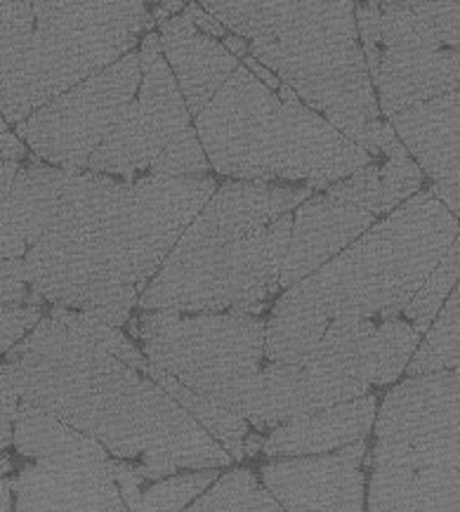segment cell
<instances>
[{"label":"cell","instance_id":"obj_1","mask_svg":"<svg viewBox=\"0 0 460 512\" xmlns=\"http://www.w3.org/2000/svg\"><path fill=\"white\" fill-rule=\"evenodd\" d=\"M215 189L213 175L121 180L64 168L43 232L22 258L36 298L128 324L144 286Z\"/></svg>","mask_w":460,"mask_h":512},{"label":"cell","instance_id":"obj_2","mask_svg":"<svg viewBox=\"0 0 460 512\" xmlns=\"http://www.w3.org/2000/svg\"><path fill=\"white\" fill-rule=\"evenodd\" d=\"M0 378L19 397L135 461L147 482L234 458L147 371L92 338L83 310L52 307L3 354Z\"/></svg>","mask_w":460,"mask_h":512},{"label":"cell","instance_id":"obj_3","mask_svg":"<svg viewBox=\"0 0 460 512\" xmlns=\"http://www.w3.org/2000/svg\"><path fill=\"white\" fill-rule=\"evenodd\" d=\"M317 189L229 180L218 185L149 284L137 307L260 314L279 288L293 208Z\"/></svg>","mask_w":460,"mask_h":512},{"label":"cell","instance_id":"obj_4","mask_svg":"<svg viewBox=\"0 0 460 512\" xmlns=\"http://www.w3.org/2000/svg\"><path fill=\"white\" fill-rule=\"evenodd\" d=\"M246 43L248 55L376 156L390 123L361 52L354 0H196Z\"/></svg>","mask_w":460,"mask_h":512},{"label":"cell","instance_id":"obj_5","mask_svg":"<svg viewBox=\"0 0 460 512\" xmlns=\"http://www.w3.org/2000/svg\"><path fill=\"white\" fill-rule=\"evenodd\" d=\"M192 123L210 170L227 180L319 192L373 161L319 111L284 100L241 62Z\"/></svg>","mask_w":460,"mask_h":512},{"label":"cell","instance_id":"obj_6","mask_svg":"<svg viewBox=\"0 0 460 512\" xmlns=\"http://www.w3.org/2000/svg\"><path fill=\"white\" fill-rule=\"evenodd\" d=\"M151 0H0V114L12 128L135 50Z\"/></svg>","mask_w":460,"mask_h":512},{"label":"cell","instance_id":"obj_7","mask_svg":"<svg viewBox=\"0 0 460 512\" xmlns=\"http://www.w3.org/2000/svg\"><path fill=\"white\" fill-rule=\"evenodd\" d=\"M458 239V218L423 187L383 215L335 258L284 288L272 310L399 317Z\"/></svg>","mask_w":460,"mask_h":512},{"label":"cell","instance_id":"obj_8","mask_svg":"<svg viewBox=\"0 0 460 512\" xmlns=\"http://www.w3.org/2000/svg\"><path fill=\"white\" fill-rule=\"evenodd\" d=\"M128 324L151 364L262 432L265 319L239 310H147Z\"/></svg>","mask_w":460,"mask_h":512},{"label":"cell","instance_id":"obj_9","mask_svg":"<svg viewBox=\"0 0 460 512\" xmlns=\"http://www.w3.org/2000/svg\"><path fill=\"white\" fill-rule=\"evenodd\" d=\"M142 83L126 116L90 156L88 170L135 180L144 175H210L192 114L151 29L137 45Z\"/></svg>","mask_w":460,"mask_h":512},{"label":"cell","instance_id":"obj_10","mask_svg":"<svg viewBox=\"0 0 460 512\" xmlns=\"http://www.w3.org/2000/svg\"><path fill=\"white\" fill-rule=\"evenodd\" d=\"M140 83L142 59L135 48L45 102L12 130L31 159L36 156L57 168L88 170L90 156L126 116Z\"/></svg>","mask_w":460,"mask_h":512},{"label":"cell","instance_id":"obj_11","mask_svg":"<svg viewBox=\"0 0 460 512\" xmlns=\"http://www.w3.org/2000/svg\"><path fill=\"white\" fill-rule=\"evenodd\" d=\"M364 59L383 118L460 85L458 48L446 45L423 19L399 5L380 3L378 43Z\"/></svg>","mask_w":460,"mask_h":512},{"label":"cell","instance_id":"obj_12","mask_svg":"<svg viewBox=\"0 0 460 512\" xmlns=\"http://www.w3.org/2000/svg\"><path fill=\"white\" fill-rule=\"evenodd\" d=\"M458 390V369L402 380L376 411L378 442L406 446L435 465L458 463Z\"/></svg>","mask_w":460,"mask_h":512},{"label":"cell","instance_id":"obj_13","mask_svg":"<svg viewBox=\"0 0 460 512\" xmlns=\"http://www.w3.org/2000/svg\"><path fill=\"white\" fill-rule=\"evenodd\" d=\"M420 336L406 319L343 314L328 321L324 336L300 364H312L368 385H390L402 376Z\"/></svg>","mask_w":460,"mask_h":512},{"label":"cell","instance_id":"obj_14","mask_svg":"<svg viewBox=\"0 0 460 512\" xmlns=\"http://www.w3.org/2000/svg\"><path fill=\"white\" fill-rule=\"evenodd\" d=\"M366 439L335 454L279 458L262 465V484L284 510H350L366 508L364 479Z\"/></svg>","mask_w":460,"mask_h":512},{"label":"cell","instance_id":"obj_15","mask_svg":"<svg viewBox=\"0 0 460 512\" xmlns=\"http://www.w3.org/2000/svg\"><path fill=\"white\" fill-rule=\"evenodd\" d=\"M15 510H128L111 458H38L15 477Z\"/></svg>","mask_w":460,"mask_h":512},{"label":"cell","instance_id":"obj_16","mask_svg":"<svg viewBox=\"0 0 460 512\" xmlns=\"http://www.w3.org/2000/svg\"><path fill=\"white\" fill-rule=\"evenodd\" d=\"M460 95L453 93L432 97L413 107L387 116L394 135L404 144L411 159L430 180L432 194L458 218V116Z\"/></svg>","mask_w":460,"mask_h":512},{"label":"cell","instance_id":"obj_17","mask_svg":"<svg viewBox=\"0 0 460 512\" xmlns=\"http://www.w3.org/2000/svg\"><path fill=\"white\" fill-rule=\"evenodd\" d=\"M376 220L378 215H373L371 210L338 199L324 189L321 194L314 192L307 196L293 208L291 239L279 277L281 291L298 284L314 269L335 258Z\"/></svg>","mask_w":460,"mask_h":512},{"label":"cell","instance_id":"obj_18","mask_svg":"<svg viewBox=\"0 0 460 512\" xmlns=\"http://www.w3.org/2000/svg\"><path fill=\"white\" fill-rule=\"evenodd\" d=\"M368 390L371 385L364 380L319 366L267 361L262 364V432L274 430L291 418L310 416L333 404L364 397Z\"/></svg>","mask_w":460,"mask_h":512},{"label":"cell","instance_id":"obj_19","mask_svg":"<svg viewBox=\"0 0 460 512\" xmlns=\"http://www.w3.org/2000/svg\"><path fill=\"white\" fill-rule=\"evenodd\" d=\"M159 41L192 118L206 107L239 64L218 38L203 34L184 12L159 22Z\"/></svg>","mask_w":460,"mask_h":512},{"label":"cell","instance_id":"obj_20","mask_svg":"<svg viewBox=\"0 0 460 512\" xmlns=\"http://www.w3.org/2000/svg\"><path fill=\"white\" fill-rule=\"evenodd\" d=\"M376 411L378 397L368 392L364 397L333 404L328 409L310 413V416L291 418L269 430V437H265L260 451L269 458L338 451L371 435Z\"/></svg>","mask_w":460,"mask_h":512},{"label":"cell","instance_id":"obj_21","mask_svg":"<svg viewBox=\"0 0 460 512\" xmlns=\"http://www.w3.org/2000/svg\"><path fill=\"white\" fill-rule=\"evenodd\" d=\"M423 187V170L411 159V154L406 152V147L399 142V137L394 135L390 126L385 133L383 149L373 156V161L357 168L343 180L328 185L324 192L350 201L364 210H371L373 215L383 218Z\"/></svg>","mask_w":460,"mask_h":512},{"label":"cell","instance_id":"obj_22","mask_svg":"<svg viewBox=\"0 0 460 512\" xmlns=\"http://www.w3.org/2000/svg\"><path fill=\"white\" fill-rule=\"evenodd\" d=\"M366 508L371 512H458V465H427V468L373 465Z\"/></svg>","mask_w":460,"mask_h":512},{"label":"cell","instance_id":"obj_23","mask_svg":"<svg viewBox=\"0 0 460 512\" xmlns=\"http://www.w3.org/2000/svg\"><path fill=\"white\" fill-rule=\"evenodd\" d=\"M17 454L24 458H111L102 442L71 428L41 406L19 402L12 435Z\"/></svg>","mask_w":460,"mask_h":512},{"label":"cell","instance_id":"obj_24","mask_svg":"<svg viewBox=\"0 0 460 512\" xmlns=\"http://www.w3.org/2000/svg\"><path fill=\"white\" fill-rule=\"evenodd\" d=\"M147 373L196 420V423L201 425L203 430L208 432L210 437L215 439V442L222 446V449L227 451L229 456L234 458V461H243V458H246V454H243V439L251 432V425H248L246 420L236 416L234 411L225 409L222 404L213 402V399L189 390L187 385H182L180 380L173 378L166 371H161L159 366H154L151 361L147 366Z\"/></svg>","mask_w":460,"mask_h":512},{"label":"cell","instance_id":"obj_25","mask_svg":"<svg viewBox=\"0 0 460 512\" xmlns=\"http://www.w3.org/2000/svg\"><path fill=\"white\" fill-rule=\"evenodd\" d=\"M460 293L458 286L444 300L442 310L437 312L435 321L423 333L425 343L416 347L411 354L404 373L409 376H425V373H439L458 369L460 364Z\"/></svg>","mask_w":460,"mask_h":512},{"label":"cell","instance_id":"obj_26","mask_svg":"<svg viewBox=\"0 0 460 512\" xmlns=\"http://www.w3.org/2000/svg\"><path fill=\"white\" fill-rule=\"evenodd\" d=\"M326 326L328 319L319 314L272 310L265 321V361L300 364L324 336Z\"/></svg>","mask_w":460,"mask_h":512},{"label":"cell","instance_id":"obj_27","mask_svg":"<svg viewBox=\"0 0 460 512\" xmlns=\"http://www.w3.org/2000/svg\"><path fill=\"white\" fill-rule=\"evenodd\" d=\"M189 510H265L279 512L284 510L279 501L269 494L265 484L255 477L253 470L234 468L218 475L210 487L189 505Z\"/></svg>","mask_w":460,"mask_h":512},{"label":"cell","instance_id":"obj_28","mask_svg":"<svg viewBox=\"0 0 460 512\" xmlns=\"http://www.w3.org/2000/svg\"><path fill=\"white\" fill-rule=\"evenodd\" d=\"M458 255L460 239L453 241L449 251L442 255V260H439L437 267L430 272V277L423 281V286L418 288L416 295L409 300V305L402 310L406 321L416 328L418 336H423L427 328H430V324L437 317V312L442 310L444 300L449 298V293L458 286Z\"/></svg>","mask_w":460,"mask_h":512},{"label":"cell","instance_id":"obj_29","mask_svg":"<svg viewBox=\"0 0 460 512\" xmlns=\"http://www.w3.org/2000/svg\"><path fill=\"white\" fill-rule=\"evenodd\" d=\"M220 468L189 470L184 475L154 479L133 503V510H184L218 479Z\"/></svg>","mask_w":460,"mask_h":512},{"label":"cell","instance_id":"obj_30","mask_svg":"<svg viewBox=\"0 0 460 512\" xmlns=\"http://www.w3.org/2000/svg\"><path fill=\"white\" fill-rule=\"evenodd\" d=\"M380 3L399 5V8L413 12V15L423 19L432 31H437V36L442 38L446 45L458 48L460 43L458 0H380Z\"/></svg>","mask_w":460,"mask_h":512},{"label":"cell","instance_id":"obj_31","mask_svg":"<svg viewBox=\"0 0 460 512\" xmlns=\"http://www.w3.org/2000/svg\"><path fill=\"white\" fill-rule=\"evenodd\" d=\"M0 305H36L34 288L26 279V267L22 258H0Z\"/></svg>","mask_w":460,"mask_h":512},{"label":"cell","instance_id":"obj_32","mask_svg":"<svg viewBox=\"0 0 460 512\" xmlns=\"http://www.w3.org/2000/svg\"><path fill=\"white\" fill-rule=\"evenodd\" d=\"M43 310L36 305H0V357L38 324Z\"/></svg>","mask_w":460,"mask_h":512},{"label":"cell","instance_id":"obj_33","mask_svg":"<svg viewBox=\"0 0 460 512\" xmlns=\"http://www.w3.org/2000/svg\"><path fill=\"white\" fill-rule=\"evenodd\" d=\"M17 406H19V397L10 390L8 383L0 378V451L10 449L12 446Z\"/></svg>","mask_w":460,"mask_h":512},{"label":"cell","instance_id":"obj_34","mask_svg":"<svg viewBox=\"0 0 460 512\" xmlns=\"http://www.w3.org/2000/svg\"><path fill=\"white\" fill-rule=\"evenodd\" d=\"M0 159L8 161H24L31 159L29 149L24 147V142L15 135V130L8 121H5L3 114H0Z\"/></svg>","mask_w":460,"mask_h":512},{"label":"cell","instance_id":"obj_35","mask_svg":"<svg viewBox=\"0 0 460 512\" xmlns=\"http://www.w3.org/2000/svg\"><path fill=\"white\" fill-rule=\"evenodd\" d=\"M19 163L22 161H8V159H0V218H3V210H5V201H8L12 180H15Z\"/></svg>","mask_w":460,"mask_h":512},{"label":"cell","instance_id":"obj_36","mask_svg":"<svg viewBox=\"0 0 460 512\" xmlns=\"http://www.w3.org/2000/svg\"><path fill=\"white\" fill-rule=\"evenodd\" d=\"M192 0H156V8L151 10V17H154V24L163 22V19L177 15L182 12L184 5H189Z\"/></svg>","mask_w":460,"mask_h":512},{"label":"cell","instance_id":"obj_37","mask_svg":"<svg viewBox=\"0 0 460 512\" xmlns=\"http://www.w3.org/2000/svg\"><path fill=\"white\" fill-rule=\"evenodd\" d=\"M15 477H0V512H8L15 508Z\"/></svg>","mask_w":460,"mask_h":512},{"label":"cell","instance_id":"obj_38","mask_svg":"<svg viewBox=\"0 0 460 512\" xmlns=\"http://www.w3.org/2000/svg\"><path fill=\"white\" fill-rule=\"evenodd\" d=\"M12 472V461H8V458H0V477L10 475Z\"/></svg>","mask_w":460,"mask_h":512}]
</instances>
